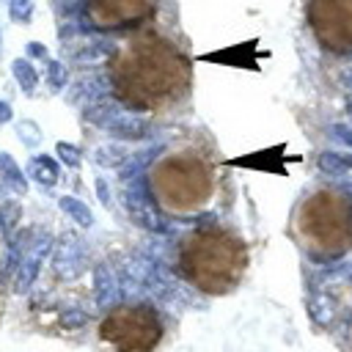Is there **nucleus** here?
<instances>
[{
    "label": "nucleus",
    "mask_w": 352,
    "mask_h": 352,
    "mask_svg": "<svg viewBox=\"0 0 352 352\" xmlns=\"http://www.w3.org/2000/svg\"><path fill=\"white\" fill-rule=\"evenodd\" d=\"M305 19L330 52H352V0H308Z\"/></svg>",
    "instance_id": "nucleus-6"
},
{
    "label": "nucleus",
    "mask_w": 352,
    "mask_h": 352,
    "mask_svg": "<svg viewBox=\"0 0 352 352\" xmlns=\"http://www.w3.org/2000/svg\"><path fill=\"white\" fill-rule=\"evenodd\" d=\"M217 187L214 165L195 148L165 151L148 170V190L154 201L170 214H190L204 209Z\"/></svg>",
    "instance_id": "nucleus-3"
},
{
    "label": "nucleus",
    "mask_w": 352,
    "mask_h": 352,
    "mask_svg": "<svg viewBox=\"0 0 352 352\" xmlns=\"http://www.w3.org/2000/svg\"><path fill=\"white\" fill-rule=\"evenodd\" d=\"M294 234L319 258L344 256L352 248V198L336 187H316L294 212Z\"/></svg>",
    "instance_id": "nucleus-4"
},
{
    "label": "nucleus",
    "mask_w": 352,
    "mask_h": 352,
    "mask_svg": "<svg viewBox=\"0 0 352 352\" xmlns=\"http://www.w3.org/2000/svg\"><path fill=\"white\" fill-rule=\"evenodd\" d=\"M248 267L245 242L220 226H204L192 231L179 250V270L182 275L206 294H226L231 292Z\"/></svg>",
    "instance_id": "nucleus-2"
},
{
    "label": "nucleus",
    "mask_w": 352,
    "mask_h": 352,
    "mask_svg": "<svg viewBox=\"0 0 352 352\" xmlns=\"http://www.w3.org/2000/svg\"><path fill=\"white\" fill-rule=\"evenodd\" d=\"M99 338L116 352H151L162 338V319L151 305H118L102 319Z\"/></svg>",
    "instance_id": "nucleus-5"
},
{
    "label": "nucleus",
    "mask_w": 352,
    "mask_h": 352,
    "mask_svg": "<svg viewBox=\"0 0 352 352\" xmlns=\"http://www.w3.org/2000/svg\"><path fill=\"white\" fill-rule=\"evenodd\" d=\"M157 0H85V19L96 30H124L148 22Z\"/></svg>",
    "instance_id": "nucleus-7"
},
{
    "label": "nucleus",
    "mask_w": 352,
    "mask_h": 352,
    "mask_svg": "<svg viewBox=\"0 0 352 352\" xmlns=\"http://www.w3.org/2000/svg\"><path fill=\"white\" fill-rule=\"evenodd\" d=\"M107 74L116 96L138 110H162L190 88V60L162 33H138L110 58Z\"/></svg>",
    "instance_id": "nucleus-1"
}]
</instances>
